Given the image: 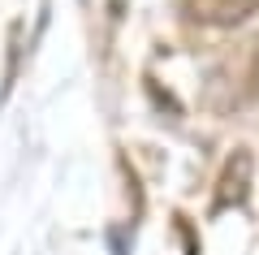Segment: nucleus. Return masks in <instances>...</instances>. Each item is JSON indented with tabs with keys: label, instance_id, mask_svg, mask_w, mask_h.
I'll return each mask as SVG.
<instances>
[{
	"label": "nucleus",
	"instance_id": "f257e3e1",
	"mask_svg": "<svg viewBox=\"0 0 259 255\" xmlns=\"http://www.w3.org/2000/svg\"><path fill=\"white\" fill-rule=\"evenodd\" d=\"M186 5H190V18L199 26H212V30H233L259 13V0H186Z\"/></svg>",
	"mask_w": 259,
	"mask_h": 255
},
{
	"label": "nucleus",
	"instance_id": "f03ea898",
	"mask_svg": "<svg viewBox=\"0 0 259 255\" xmlns=\"http://www.w3.org/2000/svg\"><path fill=\"white\" fill-rule=\"evenodd\" d=\"M250 169H255L250 152H246V147H238V152H233V160L225 164V173H221V208H229V203H242V199H246Z\"/></svg>",
	"mask_w": 259,
	"mask_h": 255
},
{
	"label": "nucleus",
	"instance_id": "7ed1b4c3",
	"mask_svg": "<svg viewBox=\"0 0 259 255\" xmlns=\"http://www.w3.org/2000/svg\"><path fill=\"white\" fill-rule=\"evenodd\" d=\"M246 82H250V91L259 95V39H255V48H250V65H246Z\"/></svg>",
	"mask_w": 259,
	"mask_h": 255
}]
</instances>
